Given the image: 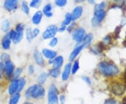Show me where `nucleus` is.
I'll list each match as a JSON object with an SVG mask.
<instances>
[{
	"label": "nucleus",
	"instance_id": "dca6fc26",
	"mask_svg": "<svg viewBox=\"0 0 126 104\" xmlns=\"http://www.w3.org/2000/svg\"><path fill=\"white\" fill-rule=\"evenodd\" d=\"M42 54H44L47 59H53L57 56V52L54 50H49L47 48H44L42 50Z\"/></svg>",
	"mask_w": 126,
	"mask_h": 104
},
{
	"label": "nucleus",
	"instance_id": "f03ea898",
	"mask_svg": "<svg viewBox=\"0 0 126 104\" xmlns=\"http://www.w3.org/2000/svg\"><path fill=\"white\" fill-rule=\"evenodd\" d=\"M45 94V89L41 85H34L30 87L25 91V98L27 99H40Z\"/></svg>",
	"mask_w": 126,
	"mask_h": 104
},
{
	"label": "nucleus",
	"instance_id": "a211bd4d",
	"mask_svg": "<svg viewBox=\"0 0 126 104\" xmlns=\"http://www.w3.org/2000/svg\"><path fill=\"white\" fill-rule=\"evenodd\" d=\"M83 45H80L77 46V47L74 49V50L71 52L70 55H69V61H73L74 59H75L77 56L79 55V54L81 52V50H83Z\"/></svg>",
	"mask_w": 126,
	"mask_h": 104
},
{
	"label": "nucleus",
	"instance_id": "c756f323",
	"mask_svg": "<svg viewBox=\"0 0 126 104\" xmlns=\"http://www.w3.org/2000/svg\"><path fill=\"white\" fill-rule=\"evenodd\" d=\"M42 0H31L30 6L32 8H39L41 4Z\"/></svg>",
	"mask_w": 126,
	"mask_h": 104
},
{
	"label": "nucleus",
	"instance_id": "39448f33",
	"mask_svg": "<svg viewBox=\"0 0 126 104\" xmlns=\"http://www.w3.org/2000/svg\"><path fill=\"white\" fill-rule=\"evenodd\" d=\"M85 36H86V30L82 27L77 28L72 33L73 39L77 41L78 43H81Z\"/></svg>",
	"mask_w": 126,
	"mask_h": 104
},
{
	"label": "nucleus",
	"instance_id": "603ef678",
	"mask_svg": "<svg viewBox=\"0 0 126 104\" xmlns=\"http://www.w3.org/2000/svg\"><path fill=\"white\" fill-rule=\"evenodd\" d=\"M125 81H126V72L125 73Z\"/></svg>",
	"mask_w": 126,
	"mask_h": 104
},
{
	"label": "nucleus",
	"instance_id": "4be33fe9",
	"mask_svg": "<svg viewBox=\"0 0 126 104\" xmlns=\"http://www.w3.org/2000/svg\"><path fill=\"white\" fill-rule=\"evenodd\" d=\"M106 13L105 11H94V18L97 20V22L100 23L105 18Z\"/></svg>",
	"mask_w": 126,
	"mask_h": 104
},
{
	"label": "nucleus",
	"instance_id": "58836bf2",
	"mask_svg": "<svg viewBox=\"0 0 126 104\" xmlns=\"http://www.w3.org/2000/svg\"><path fill=\"white\" fill-rule=\"evenodd\" d=\"M104 104H117V101L115 99H113V98H109L105 100Z\"/></svg>",
	"mask_w": 126,
	"mask_h": 104
},
{
	"label": "nucleus",
	"instance_id": "4468645a",
	"mask_svg": "<svg viewBox=\"0 0 126 104\" xmlns=\"http://www.w3.org/2000/svg\"><path fill=\"white\" fill-rule=\"evenodd\" d=\"M34 59L39 66H42L44 64V59L43 57V55L39 50H36L34 52Z\"/></svg>",
	"mask_w": 126,
	"mask_h": 104
},
{
	"label": "nucleus",
	"instance_id": "c03bdc74",
	"mask_svg": "<svg viewBox=\"0 0 126 104\" xmlns=\"http://www.w3.org/2000/svg\"><path fill=\"white\" fill-rule=\"evenodd\" d=\"M28 71H29V73H30V75L33 74L34 72V66L30 65V66H29V68H28Z\"/></svg>",
	"mask_w": 126,
	"mask_h": 104
},
{
	"label": "nucleus",
	"instance_id": "f257e3e1",
	"mask_svg": "<svg viewBox=\"0 0 126 104\" xmlns=\"http://www.w3.org/2000/svg\"><path fill=\"white\" fill-rule=\"evenodd\" d=\"M99 72L106 77H113L119 73V69L114 64L108 62H102L98 65Z\"/></svg>",
	"mask_w": 126,
	"mask_h": 104
},
{
	"label": "nucleus",
	"instance_id": "49530a36",
	"mask_svg": "<svg viewBox=\"0 0 126 104\" xmlns=\"http://www.w3.org/2000/svg\"><path fill=\"white\" fill-rule=\"evenodd\" d=\"M76 25H75V23H72V25H70L69 27H68L67 28V30L69 31V32H71L72 31V29H73V28L74 27V26H75Z\"/></svg>",
	"mask_w": 126,
	"mask_h": 104
},
{
	"label": "nucleus",
	"instance_id": "8fccbe9b",
	"mask_svg": "<svg viewBox=\"0 0 126 104\" xmlns=\"http://www.w3.org/2000/svg\"><path fill=\"white\" fill-rule=\"evenodd\" d=\"M88 2L91 4H93L95 3V0H88Z\"/></svg>",
	"mask_w": 126,
	"mask_h": 104
},
{
	"label": "nucleus",
	"instance_id": "20e7f679",
	"mask_svg": "<svg viewBox=\"0 0 126 104\" xmlns=\"http://www.w3.org/2000/svg\"><path fill=\"white\" fill-rule=\"evenodd\" d=\"M58 32V28L56 25H50L46 28L42 34V37L44 39H49L54 38L57 32Z\"/></svg>",
	"mask_w": 126,
	"mask_h": 104
},
{
	"label": "nucleus",
	"instance_id": "864d4df0",
	"mask_svg": "<svg viewBox=\"0 0 126 104\" xmlns=\"http://www.w3.org/2000/svg\"><path fill=\"white\" fill-rule=\"evenodd\" d=\"M32 104V103H29V102H27V103H25V104Z\"/></svg>",
	"mask_w": 126,
	"mask_h": 104
},
{
	"label": "nucleus",
	"instance_id": "4c0bfd02",
	"mask_svg": "<svg viewBox=\"0 0 126 104\" xmlns=\"http://www.w3.org/2000/svg\"><path fill=\"white\" fill-rule=\"evenodd\" d=\"M1 60L2 62H6L10 60V56L7 53H3V54H1Z\"/></svg>",
	"mask_w": 126,
	"mask_h": 104
},
{
	"label": "nucleus",
	"instance_id": "f8f14e48",
	"mask_svg": "<svg viewBox=\"0 0 126 104\" xmlns=\"http://www.w3.org/2000/svg\"><path fill=\"white\" fill-rule=\"evenodd\" d=\"M71 71H72V64H66L63 70V74H62V79L63 81H66L69 79Z\"/></svg>",
	"mask_w": 126,
	"mask_h": 104
},
{
	"label": "nucleus",
	"instance_id": "5fc2aeb1",
	"mask_svg": "<svg viewBox=\"0 0 126 104\" xmlns=\"http://www.w3.org/2000/svg\"><path fill=\"white\" fill-rule=\"evenodd\" d=\"M1 73H0V80H1Z\"/></svg>",
	"mask_w": 126,
	"mask_h": 104
},
{
	"label": "nucleus",
	"instance_id": "72a5a7b5",
	"mask_svg": "<svg viewBox=\"0 0 126 104\" xmlns=\"http://www.w3.org/2000/svg\"><path fill=\"white\" fill-rule=\"evenodd\" d=\"M21 7H22L23 11L25 13L27 14V15L30 13V8H29V6H28V5H27L26 1H23Z\"/></svg>",
	"mask_w": 126,
	"mask_h": 104
},
{
	"label": "nucleus",
	"instance_id": "412c9836",
	"mask_svg": "<svg viewBox=\"0 0 126 104\" xmlns=\"http://www.w3.org/2000/svg\"><path fill=\"white\" fill-rule=\"evenodd\" d=\"M53 7H52V5L50 4H46L44 7V9H43V13L45 15L46 17L48 18H50L53 16Z\"/></svg>",
	"mask_w": 126,
	"mask_h": 104
},
{
	"label": "nucleus",
	"instance_id": "473e14b6",
	"mask_svg": "<svg viewBox=\"0 0 126 104\" xmlns=\"http://www.w3.org/2000/svg\"><path fill=\"white\" fill-rule=\"evenodd\" d=\"M79 62L78 60H77V61L74 62V63L73 64V66H72V74H75V73L79 71Z\"/></svg>",
	"mask_w": 126,
	"mask_h": 104
},
{
	"label": "nucleus",
	"instance_id": "a18cd8bd",
	"mask_svg": "<svg viewBox=\"0 0 126 104\" xmlns=\"http://www.w3.org/2000/svg\"><path fill=\"white\" fill-rule=\"evenodd\" d=\"M60 103L61 104H64L65 103V101H66V99H65V96L64 95H61L60 96Z\"/></svg>",
	"mask_w": 126,
	"mask_h": 104
},
{
	"label": "nucleus",
	"instance_id": "1a4fd4ad",
	"mask_svg": "<svg viewBox=\"0 0 126 104\" xmlns=\"http://www.w3.org/2000/svg\"><path fill=\"white\" fill-rule=\"evenodd\" d=\"M14 69H15V66L13 62H11L10 60L5 62L4 65V70L5 75L7 77L12 76L14 72Z\"/></svg>",
	"mask_w": 126,
	"mask_h": 104
},
{
	"label": "nucleus",
	"instance_id": "f704fd0d",
	"mask_svg": "<svg viewBox=\"0 0 126 104\" xmlns=\"http://www.w3.org/2000/svg\"><path fill=\"white\" fill-rule=\"evenodd\" d=\"M67 3V0H55V4L59 7H63Z\"/></svg>",
	"mask_w": 126,
	"mask_h": 104
},
{
	"label": "nucleus",
	"instance_id": "393cba45",
	"mask_svg": "<svg viewBox=\"0 0 126 104\" xmlns=\"http://www.w3.org/2000/svg\"><path fill=\"white\" fill-rule=\"evenodd\" d=\"M72 18H71V14L69 13H66L65 15V18H64V20H63V23H62V25L61 26H63V27H67V25H69L71 22H72Z\"/></svg>",
	"mask_w": 126,
	"mask_h": 104
},
{
	"label": "nucleus",
	"instance_id": "aec40b11",
	"mask_svg": "<svg viewBox=\"0 0 126 104\" xmlns=\"http://www.w3.org/2000/svg\"><path fill=\"white\" fill-rule=\"evenodd\" d=\"M93 36L92 34H88V35H86V36L84 37L83 40L81 42V45H83V48H86L88 47V45H90V43L93 41Z\"/></svg>",
	"mask_w": 126,
	"mask_h": 104
},
{
	"label": "nucleus",
	"instance_id": "6e6552de",
	"mask_svg": "<svg viewBox=\"0 0 126 104\" xmlns=\"http://www.w3.org/2000/svg\"><path fill=\"white\" fill-rule=\"evenodd\" d=\"M18 0H5L4 7L9 11H13L18 8Z\"/></svg>",
	"mask_w": 126,
	"mask_h": 104
},
{
	"label": "nucleus",
	"instance_id": "6e6d98bb",
	"mask_svg": "<svg viewBox=\"0 0 126 104\" xmlns=\"http://www.w3.org/2000/svg\"><path fill=\"white\" fill-rule=\"evenodd\" d=\"M123 104H126V103H125V102H124V103H123Z\"/></svg>",
	"mask_w": 126,
	"mask_h": 104
},
{
	"label": "nucleus",
	"instance_id": "37998d69",
	"mask_svg": "<svg viewBox=\"0 0 126 104\" xmlns=\"http://www.w3.org/2000/svg\"><path fill=\"white\" fill-rule=\"evenodd\" d=\"M99 23L97 22V20H96V18L93 17V19H92V25H93V26H94V27H97V26H98V25H99Z\"/></svg>",
	"mask_w": 126,
	"mask_h": 104
},
{
	"label": "nucleus",
	"instance_id": "9d476101",
	"mask_svg": "<svg viewBox=\"0 0 126 104\" xmlns=\"http://www.w3.org/2000/svg\"><path fill=\"white\" fill-rule=\"evenodd\" d=\"M83 13V8L81 6H78L77 7H75L72 13H71V18H72V21H75L77 19L80 18Z\"/></svg>",
	"mask_w": 126,
	"mask_h": 104
},
{
	"label": "nucleus",
	"instance_id": "7ed1b4c3",
	"mask_svg": "<svg viewBox=\"0 0 126 104\" xmlns=\"http://www.w3.org/2000/svg\"><path fill=\"white\" fill-rule=\"evenodd\" d=\"M58 90L55 85H51L48 93V104H58Z\"/></svg>",
	"mask_w": 126,
	"mask_h": 104
},
{
	"label": "nucleus",
	"instance_id": "f3484780",
	"mask_svg": "<svg viewBox=\"0 0 126 104\" xmlns=\"http://www.w3.org/2000/svg\"><path fill=\"white\" fill-rule=\"evenodd\" d=\"M42 18H43V13L40 11H38L34 14L33 17L32 18V22L33 23V24L38 25L40 24Z\"/></svg>",
	"mask_w": 126,
	"mask_h": 104
},
{
	"label": "nucleus",
	"instance_id": "c9c22d12",
	"mask_svg": "<svg viewBox=\"0 0 126 104\" xmlns=\"http://www.w3.org/2000/svg\"><path fill=\"white\" fill-rule=\"evenodd\" d=\"M111 42V36H109V35H108V36H105V38L104 39L102 43H103V45L104 46H106V45L110 44Z\"/></svg>",
	"mask_w": 126,
	"mask_h": 104
},
{
	"label": "nucleus",
	"instance_id": "ddd939ff",
	"mask_svg": "<svg viewBox=\"0 0 126 104\" xmlns=\"http://www.w3.org/2000/svg\"><path fill=\"white\" fill-rule=\"evenodd\" d=\"M64 62V59L62 56H58L55 57L54 59H52L51 62H50V63L52 64L53 68H60Z\"/></svg>",
	"mask_w": 126,
	"mask_h": 104
},
{
	"label": "nucleus",
	"instance_id": "9b49d317",
	"mask_svg": "<svg viewBox=\"0 0 126 104\" xmlns=\"http://www.w3.org/2000/svg\"><path fill=\"white\" fill-rule=\"evenodd\" d=\"M18 79H15L13 80L12 82H11L10 85L9 87V94L10 95H13L14 94L18 92Z\"/></svg>",
	"mask_w": 126,
	"mask_h": 104
},
{
	"label": "nucleus",
	"instance_id": "6ab92c4d",
	"mask_svg": "<svg viewBox=\"0 0 126 104\" xmlns=\"http://www.w3.org/2000/svg\"><path fill=\"white\" fill-rule=\"evenodd\" d=\"M105 48V46L103 45V43L101 42L100 43H98L97 45H94L93 47L91 48V51L95 54H99L102 52L104 48Z\"/></svg>",
	"mask_w": 126,
	"mask_h": 104
},
{
	"label": "nucleus",
	"instance_id": "ea45409f",
	"mask_svg": "<svg viewBox=\"0 0 126 104\" xmlns=\"http://www.w3.org/2000/svg\"><path fill=\"white\" fill-rule=\"evenodd\" d=\"M24 28H25V25L22 23H20V24L17 25V26L16 27V31H17V32H23Z\"/></svg>",
	"mask_w": 126,
	"mask_h": 104
},
{
	"label": "nucleus",
	"instance_id": "a878e982",
	"mask_svg": "<svg viewBox=\"0 0 126 104\" xmlns=\"http://www.w3.org/2000/svg\"><path fill=\"white\" fill-rule=\"evenodd\" d=\"M48 74L47 73L44 72L41 73L39 77L38 78V82H39V85H42V84L45 83L47 78H48Z\"/></svg>",
	"mask_w": 126,
	"mask_h": 104
},
{
	"label": "nucleus",
	"instance_id": "09e8293b",
	"mask_svg": "<svg viewBox=\"0 0 126 104\" xmlns=\"http://www.w3.org/2000/svg\"><path fill=\"white\" fill-rule=\"evenodd\" d=\"M4 70V64L0 62V71Z\"/></svg>",
	"mask_w": 126,
	"mask_h": 104
},
{
	"label": "nucleus",
	"instance_id": "7c9ffc66",
	"mask_svg": "<svg viewBox=\"0 0 126 104\" xmlns=\"http://www.w3.org/2000/svg\"><path fill=\"white\" fill-rule=\"evenodd\" d=\"M106 8V3L105 2H102L100 4L95 5L94 7V11H104Z\"/></svg>",
	"mask_w": 126,
	"mask_h": 104
},
{
	"label": "nucleus",
	"instance_id": "cd10ccee",
	"mask_svg": "<svg viewBox=\"0 0 126 104\" xmlns=\"http://www.w3.org/2000/svg\"><path fill=\"white\" fill-rule=\"evenodd\" d=\"M9 28H10V22L8 20H6L1 25V30L3 32H7L9 30Z\"/></svg>",
	"mask_w": 126,
	"mask_h": 104
},
{
	"label": "nucleus",
	"instance_id": "2f4dec72",
	"mask_svg": "<svg viewBox=\"0 0 126 104\" xmlns=\"http://www.w3.org/2000/svg\"><path fill=\"white\" fill-rule=\"evenodd\" d=\"M22 71H23V68H18L16 69V71H14V73H13V78L14 80L15 79H18V78L20 77V76L21 75L22 73Z\"/></svg>",
	"mask_w": 126,
	"mask_h": 104
},
{
	"label": "nucleus",
	"instance_id": "bb28decb",
	"mask_svg": "<svg viewBox=\"0 0 126 104\" xmlns=\"http://www.w3.org/2000/svg\"><path fill=\"white\" fill-rule=\"evenodd\" d=\"M26 84V80L24 78H21L20 79L18 80V92H20L21 91L23 90L24 87Z\"/></svg>",
	"mask_w": 126,
	"mask_h": 104
},
{
	"label": "nucleus",
	"instance_id": "0eeeda50",
	"mask_svg": "<svg viewBox=\"0 0 126 104\" xmlns=\"http://www.w3.org/2000/svg\"><path fill=\"white\" fill-rule=\"evenodd\" d=\"M9 33L11 39L13 41L14 43H18L22 41L23 37V32H17V31L11 30Z\"/></svg>",
	"mask_w": 126,
	"mask_h": 104
},
{
	"label": "nucleus",
	"instance_id": "c85d7f7f",
	"mask_svg": "<svg viewBox=\"0 0 126 104\" xmlns=\"http://www.w3.org/2000/svg\"><path fill=\"white\" fill-rule=\"evenodd\" d=\"M26 39L29 42H31L32 39H34V37L32 36V30L30 27L27 28V30H26Z\"/></svg>",
	"mask_w": 126,
	"mask_h": 104
},
{
	"label": "nucleus",
	"instance_id": "de8ad7c7",
	"mask_svg": "<svg viewBox=\"0 0 126 104\" xmlns=\"http://www.w3.org/2000/svg\"><path fill=\"white\" fill-rule=\"evenodd\" d=\"M118 4H123L126 2V0H115Z\"/></svg>",
	"mask_w": 126,
	"mask_h": 104
},
{
	"label": "nucleus",
	"instance_id": "3c124183",
	"mask_svg": "<svg viewBox=\"0 0 126 104\" xmlns=\"http://www.w3.org/2000/svg\"><path fill=\"white\" fill-rule=\"evenodd\" d=\"M85 1V0H75L76 2H81V1Z\"/></svg>",
	"mask_w": 126,
	"mask_h": 104
},
{
	"label": "nucleus",
	"instance_id": "e433bc0d",
	"mask_svg": "<svg viewBox=\"0 0 126 104\" xmlns=\"http://www.w3.org/2000/svg\"><path fill=\"white\" fill-rule=\"evenodd\" d=\"M58 43V39L57 38L54 37V38H53V39H51V41H50L49 45L50 47H55V46L57 45Z\"/></svg>",
	"mask_w": 126,
	"mask_h": 104
},
{
	"label": "nucleus",
	"instance_id": "2eb2a0df",
	"mask_svg": "<svg viewBox=\"0 0 126 104\" xmlns=\"http://www.w3.org/2000/svg\"><path fill=\"white\" fill-rule=\"evenodd\" d=\"M11 43V37H10V35H9V33H8L4 36V38L2 39L1 46H2L3 49L8 50V49L10 48Z\"/></svg>",
	"mask_w": 126,
	"mask_h": 104
},
{
	"label": "nucleus",
	"instance_id": "79ce46f5",
	"mask_svg": "<svg viewBox=\"0 0 126 104\" xmlns=\"http://www.w3.org/2000/svg\"><path fill=\"white\" fill-rule=\"evenodd\" d=\"M39 33H40V30L38 28H34L32 30V36H33L34 38H35V37H36L39 34Z\"/></svg>",
	"mask_w": 126,
	"mask_h": 104
},
{
	"label": "nucleus",
	"instance_id": "b1692460",
	"mask_svg": "<svg viewBox=\"0 0 126 104\" xmlns=\"http://www.w3.org/2000/svg\"><path fill=\"white\" fill-rule=\"evenodd\" d=\"M48 75L53 78H57L60 75V68H53L50 69L48 72Z\"/></svg>",
	"mask_w": 126,
	"mask_h": 104
},
{
	"label": "nucleus",
	"instance_id": "5701e85b",
	"mask_svg": "<svg viewBox=\"0 0 126 104\" xmlns=\"http://www.w3.org/2000/svg\"><path fill=\"white\" fill-rule=\"evenodd\" d=\"M20 99V93L17 92V93L14 94L10 98L9 104H17L18 103Z\"/></svg>",
	"mask_w": 126,
	"mask_h": 104
},
{
	"label": "nucleus",
	"instance_id": "423d86ee",
	"mask_svg": "<svg viewBox=\"0 0 126 104\" xmlns=\"http://www.w3.org/2000/svg\"><path fill=\"white\" fill-rule=\"evenodd\" d=\"M126 91V87L123 85H122L121 83L116 82L111 86V91L115 94L117 96H121L124 94Z\"/></svg>",
	"mask_w": 126,
	"mask_h": 104
},
{
	"label": "nucleus",
	"instance_id": "a19ab883",
	"mask_svg": "<svg viewBox=\"0 0 126 104\" xmlns=\"http://www.w3.org/2000/svg\"><path fill=\"white\" fill-rule=\"evenodd\" d=\"M82 80L85 82L88 85H91V80H90V79L88 76H82Z\"/></svg>",
	"mask_w": 126,
	"mask_h": 104
}]
</instances>
